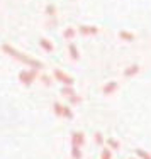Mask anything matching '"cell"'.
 <instances>
[{"instance_id": "cell-1", "label": "cell", "mask_w": 151, "mask_h": 159, "mask_svg": "<svg viewBox=\"0 0 151 159\" xmlns=\"http://www.w3.org/2000/svg\"><path fill=\"white\" fill-rule=\"evenodd\" d=\"M2 49L7 52V54L14 56L16 59H19V61H22L24 64H27V66H31L32 70H41V68H43V63H41V61H37V59H32V58H27V56H24L22 52H17L16 49H14L12 46H9V44H3Z\"/></svg>"}, {"instance_id": "cell-2", "label": "cell", "mask_w": 151, "mask_h": 159, "mask_svg": "<svg viewBox=\"0 0 151 159\" xmlns=\"http://www.w3.org/2000/svg\"><path fill=\"white\" fill-rule=\"evenodd\" d=\"M36 78V70H29V71H21L19 73V80H21L24 85H31Z\"/></svg>"}, {"instance_id": "cell-3", "label": "cell", "mask_w": 151, "mask_h": 159, "mask_svg": "<svg viewBox=\"0 0 151 159\" xmlns=\"http://www.w3.org/2000/svg\"><path fill=\"white\" fill-rule=\"evenodd\" d=\"M53 75H54V78L58 80V81H61L63 85H73V78L68 76V75H66V73H63V71L54 70V71H53Z\"/></svg>"}, {"instance_id": "cell-4", "label": "cell", "mask_w": 151, "mask_h": 159, "mask_svg": "<svg viewBox=\"0 0 151 159\" xmlns=\"http://www.w3.org/2000/svg\"><path fill=\"white\" fill-rule=\"evenodd\" d=\"M78 32L82 36H95V34H99V27H95V25H80Z\"/></svg>"}, {"instance_id": "cell-5", "label": "cell", "mask_w": 151, "mask_h": 159, "mask_svg": "<svg viewBox=\"0 0 151 159\" xmlns=\"http://www.w3.org/2000/svg\"><path fill=\"white\" fill-rule=\"evenodd\" d=\"M71 144H73L75 147H82L85 144V135L83 132H75L73 135H71Z\"/></svg>"}, {"instance_id": "cell-6", "label": "cell", "mask_w": 151, "mask_h": 159, "mask_svg": "<svg viewBox=\"0 0 151 159\" xmlns=\"http://www.w3.org/2000/svg\"><path fill=\"white\" fill-rule=\"evenodd\" d=\"M138 73H139V64H131L129 68L124 70V76H134Z\"/></svg>"}, {"instance_id": "cell-7", "label": "cell", "mask_w": 151, "mask_h": 159, "mask_svg": "<svg viewBox=\"0 0 151 159\" xmlns=\"http://www.w3.org/2000/svg\"><path fill=\"white\" fill-rule=\"evenodd\" d=\"M39 46L43 48L44 51H48V52H51L53 49H54V46H53V43H51L50 39H41L39 41Z\"/></svg>"}, {"instance_id": "cell-8", "label": "cell", "mask_w": 151, "mask_h": 159, "mask_svg": "<svg viewBox=\"0 0 151 159\" xmlns=\"http://www.w3.org/2000/svg\"><path fill=\"white\" fill-rule=\"evenodd\" d=\"M119 37H120L122 41H129V43L136 39L134 34H133V32H127V31H120V32H119Z\"/></svg>"}, {"instance_id": "cell-9", "label": "cell", "mask_w": 151, "mask_h": 159, "mask_svg": "<svg viewBox=\"0 0 151 159\" xmlns=\"http://www.w3.org/2000/svg\"><path fill=\"white\" fill-rule=\"evenodd\" d=\"M116 88H117V83H116V81H109V83H105V86H104V93H105V95H109V93H112Z\"/></svg>"}, {"instance_id": "cell-10", "label": "cell", "mask_w": 151, "mask_h": 159, "mask_svg": "<svg viewBox=\"0 0 151 159\" xmlns=\"http://www.w3.org/2000/svg\"><path fill=\"white\" fill-rule=\"evenodd\" d=\"M68 52H70V56L73 59H80V54H78V49L75 44H70V46H68Z\"/></svg>"}, {"instance_id": "cell-11", "label": "cell", "mask_w": 151, "mask_h": 159, "mask_svg": "<svg viewBox=\"0 0 151 159\" xmlns=\"http://www.w3.org/2000/svg\"><path fill=\"white\" fill-rule=\"evenodd\" d=\"M75 34H77V31H75L73 27H66L65 32H63V37H65V39H73Z\"/></svg>"}, {"instance_id": "cell-12", "label": "cell", "mask_w": 151, "mask_h": 159, "mask_svg": "<svg viewBox=\"0 0 151 159\" xmlns=\"http://www.w3.org/2000/svg\"><path fill=\"white\" fill-rule=\"evenodd\" d=\"M136 156L141 157V159H151V154L146 152V151H143V149H136Z\"/></svg>"}, {"instance_id": "cell-13", "label": "cell", "mask_w": 151, "mask_h": 159, "mask_svg": "<svg viewBox=\"0 0 151 159\" xmlns=\"http://www.w3.org/2000/svg\"><path fill=\"white\" fill-rule=\"evenodd\" d=\"M71 156H73V159H82V151L80 147H71Z\"/></svg>"}, {"instance_id": "cell-14", "label": "cell", "mask_w": 151, "mask_h": 159, "mask_svg": "<svg viewBox=\"0 0 151 159\" xmlns=\"http://www.w3.org/2000/svg\"><path fill=\"white\" fill-rule=\"evenodd\" d=\"M61 92H63V95H66V97H71V95H75V90L71 88V85H65V88H63Z\"/></svg>"}, {"instance_id": "cell-15", "label": "cell", "mask_w": 151, "mask_h": 159, "mask_svg": "<svg viewBox=\"0 0 151 159\" xmlns=\"http://www.w3.org/2000/svg\"><path fill=\"white\" fill-rule=\"evenodd\" d=\"M107 144H109V147H111V149H116V151H117L119 147H120V146H119V142L116 141V139H109Z\"/></svg>"}, {"instance_id": "cell-16", "label": "cell", "mask_w": 151, "mask_h": 159, "mask_svg": "<svg viewBox=\"0 0 151 159\" xmlns=\"http://www.w3.org/2000/svg\"><path fill=\"white\" fill-rule=\"evenodd\" d=\"M53 110H54L56 115H63V107H61L59 103H54V105H53Z\"/></svg>"}, {"instance_id": "cell-17", "label": "cell", "mask_w": 151, "mask_h": 159, "mask_svg": "<svg viewBox=\"0 0 151 159\" xmlns=\"http://www.w3.org/2000/svg\"><path fill=\"white\" fill-rule=\"evenodd\" d=\"M70 98V103H73V105H77V103H80L82 102V98L78 97V95H71V97H68Z\"/></svg>"}, {"instance_id": "cell-18", "label": "cell", "mask_w": 151, "mask_h": 159, "mask_svg": "<svg viewBox=\"0 0 151 159\" xmlns=\"http://www.w3.org/2000/svg\"><path fill=\"white\" fill-rule=\"evenodd\" d=\"M63 115H65L66 119H73V113H71V110L68 107H63Z\"/></svg>"}, {"instance_id": "cell-19", "label": "cell", "mask_w": 151, "mask_h": 159, "mask_svg": "<svg viewBox=\"0 0 151 159\" xmlns=\"http://www.w3.org/2000/svg\"><path fill=\"white\" fill-rule=\"evenodd\" d=\"M95 142L99 144V146H104V137H102V134H99V132L95 134Z\"/></svg>"}, {"instance_id": "cell-20", "label": "cell", "mask_w": 151, "mask_h": 159, "mask_svg": "<svg viewBox=\"0 0 151 159\" xmlns=\"http://www.w3.org/2000/svg\"><path fill=\"white\" fill-rule=\"evenodd\" d=\"M111 157H112V154H111V151H109V149L102 151V159H111Z\"/></svg>"}, {"instance_id": "cell-21", "label": "cell", "mask_w": 151, "mask_h": 159, "mask_svg": "<svg viewBox=\"0 0 151 159\" xmlns=\"http://www.w3.org/2000/svg\"><path fill=\"white\" fill-rule=\"evenodd\" d=\"M46 14H48V16H54V5H50V7H48V9H46Z\"/></svg>"}, {"instance_id": "cell-22", "label": "cell", "mask_w": 151, "mask_h": 159, "mask_svg": "<svg viewBox=\"0 0 151 159\" xmlns=\"http://www.w3.org/2000/svg\"><path fill=\"white\" fill-rule=\"evenodd\" d=\"M43 83H46V85H50V83H51V81H50V80H48L46 76H44V78H43Z\"/></svg>"}]
</instances>
